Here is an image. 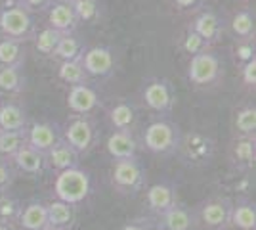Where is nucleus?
<instances>
[{
  "mask_svg": "<svg viewBox=\"0 0 256 230\" xmlns=\"http://www.w3.org/2000/svg\"><path fill=\"white\" fill-rule=\"evenodd\" d=\"M0 33L4 39L27 43L36 35V22L29 10H25L18 0H10L0 8Z\"/></svg>",
  "mask_w": 256,
  "mask_h": 230,
  "instance_id": "obj_1",
  "label": "nucleus"
},
{
  "mask_svg": "<svg viewBox=\"0 0 256 230\" xmlns=\"http://www.w3.org/2000/svg\"><path fill=\"white\" fill-rule=\"evenodd\" d=\"M182 140L180 127L168 117L151 121L142 134V144L148 152L155 155H172L178 152Z\"/></svg>",
  "mask_w": 256,
  "mask_h": 230,
  "instance_id": "obj_2",
  "label": "nucleus"
},
{
  "mask_svg": "<svg viewBox=\"0 0 256 230\" xmlns=\"http://www.w3.org/2000/svg\"><path fill=\"white\" fill-rule=\"evenodd\" d=\"M54 194L60 201L78 205L92 194V176L82 167H73L56 175Z\"/></svg>",
  "mask_w": 256,
  "mask_h": 230,
  "instance_id": "obj_3",
  "label": "nucleus"
},
{
  "mask_svg": "<svg viewBox=\"0 0 256 230\" xmlns=\"http://www.w3.org/2000/svg\"><path fill=\"white\" fill-rule=\"evenodd\" d=\"M146 108L159 117H168L176 106V88L166 77H150L144 81L140 90Z\"/></svg>",
  "mask_w": 256,
  "mask_h": 230,
  "instance_id": "obj_4",
  "label": "nucleus"
},
{
  "mask_svg": "<svg viewBox=\"0 0 256 230\" xmlns=\"http://www.w3.org/2000/svg\"><path fill=\"white\" fill-rule=\"evenodd\" d=\"M62 138L82 157L94 150L100 140V131L90 115H73L62 127Z\"/></svg>",
  "mask_w": 256,
  "mask_h": 230,
  "instance_id": "obj_5",
  "label": "nucleus"
},
{
  "mask_svg": "<svg viewBox=\"0 0 256 230\" xmlns=\"http://www.w3.org/2000/svg\"><path fill=\"white\" fill-rule=\"evenodd\" d=\"M148 180L146 167L138 157L132 159H118L111 169V186L120 196H136L144 190Z\"/></svg>",
  "mask_w": 256,
  "mask_h": 230,
  "instance_id": "obj_6",
  "label": "nucleus"
},
{
  "mask_svg": "<svg viewBox=\"0 0 256 230\" xmlns=\"http://www.w3.org/2000/svg\"><path fill=\"white\" fill-rule=\"evenodd\" d=\"M224 75V64L222 58L214 52L212 48L204 50L201 54L190 58L188 64V81L195 87L203 88L216 85Z\"/></svg>",
  "mask_w": 256,
  "mask_h": 230,
  "instance_id": "obj_7",
  "label": "nucleus"
},
{
  "mask_svg": "<svg viewBox=\"0 0 256 230\" xmlns=\"http://www.w3.org/2000/svg\"><path fill=\"white\" fill-rule=\"evenodd\" d=\"M234 199L228 196H212L193 211L197 226L206 230H228L232 226Z\"/></svg>",
  "mask_w": 256,
  "mask_h": 230,
  "instance_id": "obj_8",
  "label": "nucleus"
},
{
  "mask_svg": "<svg viewBox=\"0 0 256 230\" xmlns=\"http://www.w3.org/2000/svg\"><path fill=\"white\" fill-rule=\"evenodd\" d=\"M182 159L192 167H204L214 159L216 153V142L208 134H203L199 131H192L188 134H182L180 148L178 152Z\"/></svg>",
  "mask_w": 256,
  "mask_h": 230,
  "instance_id": "obj_9",
  "label": "nucleus"
},
{
  "mask_svg": "<svg viewBox=\"0 0 256 230\" xmlns=\"http://www.w3.org/2000/svg\"><path fill=\"white\" fill-rule=\"evenodd\" d=\"M86 75L94 79H109L117 71V50L113 46H92L82 56Z\"/></svg>",
  "mask_w": 256,
  "mask_h": 230,
  "instance_id": "obj_10",
  "label": "nucleus"
},
{
  "mask_svg": "<svg viewBox=\"0 0 256 230\" xmlns=\"http://www.w3.org/2000/svg\"><path fill=\"white\" fill-rule=\"evenodd\" d=\"M102 106H104L102 96H100V92L90 83L69 87L67 108H69V111H73L75 115H90V113L100 110Z\"/></svg>",
  "mask_w": 256,
  "mask_h": 230,
  "instance_id": "obj_11",
  "label": "nucleus"
},
{
  "mask_svg": "<svg viewBox=\"0 0 256 230\" xmlns=\"http://www.w3.org/2000/svg\"><path fill=\"white\" fill-rule=\"evenodd\" d=\"M190 29H193L203 41H206V43L212 46L224 35L226 20L218 12H214L212 8H204V10H201L193 18V22L190 23Z\"/></svg>",
  "mask_w": 256,
  "mask_h": 230,
  "instance_id": "obj_12",
  "label": "nucleus"
},
{
  "mask_svg": "<svg viewBox=\"0 0 256 230\" xmlns=\"http://www.w3.org/2000/svg\"><path fill=\"white\" fill-rule=\"evenodd\" d=\"M176 203H178V190H176V184L170 180H159L151 184L146 192V205L155 217L162 215Z\"/></svg>",
  "mask_w": 256,
  "mask_h": 230,
  "instance_id": "obj_13",
  "label": "nucleus"
},
{
  "mask_svg": "<svg viewBox=\"0 0 256 230\" xmlns=\"http://www.w3.org/2000/svg\"><path fill=\"white\" fill-rule=\"evenodd\" d=\"M62 138V127L52 121H36L27 127V144L38 153H46Z\"/></svg>",
  "mask_w": 256,
  "mask_h": 230,
  "instance_id": "obj_14",
  "label": "nucleus"
},
{
  "mask_svg": "<svg viewBox=\"0 0 256 230\" xmlns=\"http://www.w3.org/2000/svg\"><path fill=\"white\" fill-rule=\"evenodd\" d=\"M153 228L157 230H195L197 220L193 215V209L176 203L174 207L164 211L153 220Z\"/></svg>",
  "mask_w": 256,
  "mask_h": 230,
  "instance_id": "obj_15",
  "label": "nucleus"
},
{
  "mask_svg": "<svg viewBox=\"0 0 256 230\" xmlns=\"http://www.w3.org/2000/svg\"><path fill=\"white\" fill-rule=\"evenodd\" d=\"M107 117L113 127V131H134V127L138 125V108L132 100L120 98L117 100L109 110H107Z\"/></svg>",
  "mask_w": 256,
  "mask_h": 230,
  "instance_id": "obj_16",
  "label": "nucleus"
},
{
  "mask_svg": "<svg viewBox=\"0 0 256 230\" xmlns=\"http://www.w3.org/2000/svg\"><path fill=\"white\" fill-rule=\"evenodd\" d=\"M48 27L60 31L62 35H75L78 20H76L71 2H65V0L54 2L48 10Z\"/></svg>",
  "mask_w": 256,
  "mask_h": 230,
  "instance_id": "obj_17",
  "label": "nucleus"
},
{
  "mask_svg": "<svg viewBox=\"0 0 256 230\" xmlns=\"http://www.w3.org/2000/svg\"><path fill=\"white\" fill-rule=\"evenodd\" d=\"M44 163H46V167H50L52 171H56V175H58V173L67 171V169L80 167V155L65 142L64 138H60L52 146V150L44 155Z\"/></svg>",
  "mask_w": 256,
  "mask_h": 230,
  "instance_id": "obj_18",
  "label": "nucleus"
},
{
  "mask_svg": "<svg viewBox=\"0 0 256 230\" xmlns=\"http://www.w3.org/2000/svg\"><path fill=\"white\" fill-rule=\"evenodd\" d=\"M256 161V138L239 136L230 146V163L237 171H250Z\"/></svg>",
  "mask_w": 256,
  "mask_h": 230,
  "instance_id": "obj_19",
  "label": "nucleus"
},
{
  "mask_svg": "<svg viewBox=\"0 0 256 230\" xmlns=\"http://www.w3.org/2000/svg\"><path fill=\"white\" fill-rule=\"evenodd\" d=\"M106 150L113 161L132 159L138 153V142L130 131H113L107 136Z\"/></svg>",
  "mask_w": 256,
  "mask_h": 230,
  "instance_id": "obj_20",
  "label": "nucleus"
},
{
  "mask_svg": "<svg viewBox=\"0 0 256 230\" xmlns=\"http://www.w3.org/2000/svg\"><path fill=\"white\" fill-rule=\"evenodd\" d=\"M48 215V228L54 230H73L76 224V205L54 199L46 205Z\"/></svg>",
  "mask_w": 256,
  "mask_h": 230,
  "instance_id": "obj_21",
  "label": "nucleus"
},
{
  "mask_svg": "<svg viewBox=\"0 0 256 230\" xmlns=\"http://www.w3.org/2000/svg\"><path fill=\"white\" fill-rule=\"evenodd\" d=\"M12 165L16 167V171H22L23 175L29 176H38L44 173L46 163H44V155L32 150L29 144H25L22 150L14 153L10 157Z\"/></svg>",
  "mask_w": 256,
  "mask_h": 230,
  "instance_id": "obj_22",
  "label": "nucleus"
},
{
  "mask_svg": "<svg viewBox=\"0 0 256 230\" xmlns=\"http://www.w3.org/2000/svg\"><path fill=\"white\" fill-rule=\"evenodd\" d=\"M29 127L27 110L18 102H0V131H23Z\"/></svg>",
  "mask_w": 256,
  "mask_h": 230,
  "instance_id": "obj_23",
  "label": "nucleus"
},
{
  "mask_svg": "<svg viewBox=\"0 0 256 230\" xmlns=\"http://www.w3.org/2000/svg\"><path fill=\"white\" fill-rule=\"evenodd\" d=\"M25 66H0V94H22L27 88Z\"/></svg>",
  "mask_w": 256,
  "mask_h": 230,
  "instance_id": "obj_24",
  "label": "nucleus"
},
{
  "mask_svg": "<svg viewBox=\"0 0 256 230\" xmlns=\"http://www.w3.org/2000/svg\"><path fill=\"white\" fill-rule=\"evenodd\" d=\"M232 226L239 230L256 228V203L248 197H239L232 209Z\"/></svg>",
  "mask_w": 256,
  "mask_h": 230,
  "instance_id": "obj_25",
  "label": "nucleus"
},
{
  "mask_svg": "<svg viewBox=\"0 0 256 230\" xmlns=\"http://www.w3.org/2000/svg\"><path fill=\"white\" fill-rule=\"evenodd\" d=\"M18 224H20L23 230H44V228H48L46 205L40 203V201H29L27 205H23Z\"/></svg>",
  "mask_w": 256,
  "mask_h": 230,
  "instance_id": "obj_26",
  "label": "nucleus"
},
{
  "mask_svg": "<svg viewBox=\"0 0 256 230\" xmlns=\"http://www.w3.org/2000/svg\"><path fill=\"white\" fill-rule=\"evenodd\" d=\"M232 33L237 37V41H254L256 23H254V12L250 8H243L235 14L230 22Z\"/></svg>",
  "mask_w": 256,
  "mask_h": 230,
  "instance_id": "obj_27",
  "label": "nucleus"
},
{
  "mask_svg": "<svg viewBox=\"0 0 256 230\" xmlns=\"http://www.w3.org/2000/svg\"><path fill=\"white\" fill-rule=\"evenodd\" d=\"M88 50L86 43L76 37V35H65L62 43L58 44L54 58H58L60 62H73V60H82L84 52Z\"/></svg>",
  "mask_w": 256,
  "mask_h": 230,
  "instance_id": "obj_28",
  "label": "nucleus"
},
{
  "mask_svg": "<svg viewBox=\"0 0 256 230\" xmlns=\"http://www.w3.org/2000/svg\"><path fill=\"white\" fill-rule=\"evenodd\" d=\"M27 48L23 43L12 39H0V66H25Z\"/></svg>",
  "mask_w": 256,
  "mask_h": 230,
  "instance_id": "obj_29",
  "label": "nucleus"
},
{
  "mask_svg": "<svg viewBox=\"0 0 256 230\" xmlns=\"http://www.w3.org/2000/svg\"><path fill=\"white\" fill-rule=\"evenodd\" d=\"M58 77L60 81H64L65 85L75 87V85H84L88 83L90 77L86 75L82 60H73V62H62L58 67Z\"/></svg>",
  "mask_w": 256,
  "mask_h": 230,
  "instance_id": "obj_30",
  "label": "nucleus"
},
{
  "mask_svg": "<svg viewBox=\"0 0 256 230\" xmlns=\"http://www.w3.org/2000/svg\"><path fill=\"white\" fill-rule=\"evenodd\" d=\"M78 23H96L104 14L102 0H71Z\"/></svg>",
  "mask_w": 256,
  "mask_h": 230,
  "instance_id": "obj_31",
  "label": "nucleus"
},
{
  "mask_svg": "<svg viewBox=\"0 0 256 230\" xmlns=\"http://www.w3.org/2000/svg\"><path fill=\"white\" fill-rule=\"evenodd\" d=\"M65 35H62L60 31H56L52 27H44L42 31L34 35V48L36 52L42 56H48V58H54V52L58 48V44L62 43Z\"/></svg>",
  "mask_w": 256,
  "mask_h": 230,
  "instance_id": "obj_32",
  "label": "nucleus"
},
{
  "mask_svg": "<svg viewBox=\"0 0 256 230\" xmlns=\"http://www.w3.org/2000/svg\"><path fill=\"white\" fill-rule=\"evenodd\" d=\"M27 144V129L23 131H0V157L10 159L18 150Z\"/></svg>",
  "mask_w": 256,
  "mask_h": 230,
  "instance_id": "obj_33",
  "label": "nucleus"
},
{
  "mask_svg": "<svg viewBox=\"0 0 256 230\" xmlns=\"http://www.w3.org/2000/svg\"><path fill=\"white\" fill-rule=\"evenodd\" d=\"M22 201L18 197H14L10 192L0 194V224H8L12 226L14 222L20 220L22 215Z\"/></svg>",
  "mask_w": 256,
  "mask_h": 230,
  "instance_id": "obj_34",
  "label": "nucleus"
},
{
  "mask_svg": "<svg viewBox=\"0 0 256 230\" xmlns=\"http://www.w3.org/2000/svg\"><path fill=\"white\" fill-rule=\"evenodd\" d=\"M235 131L239 136H254L256 131V108L254 104H246L235 113Z\"/></svg>",
  "mask_w": 256,
  "mask_h": 230,
  "instance_id": "obj_35",
  "label": "nucleus"
},
{
  "mask_svg": "<svg viewBox=\"0 0 256 230\" xmlns=\"http://www.w3.org/2000/svg\"><path fill=\"white\" fill-rule=\"evenodd\" d=\"M208 48H212V46L206 43V41H203L199 35L193 31V29L188 27V31H186L184 39H182V50H184L186 54L195 56V54L204 52V50H208Z\"/></svg>",
  "mask_w": 256,
  "mask_h": 230,
  "instance_id": "obj_36",
  "label": "nucleus"
},
{
  "mask_svg": "<svg viewBox=\"0 0 256 230\" xmlns=\"http://www.w3.org/2000/svg\"><path fill=\"white\" fill-rule=\"evenodd\" d=\"M16 167L12 165L8 157H0V194L8 192L12 184L16 182Z\"/></svg>",
  "mask_w": 256,
  "mask_h": 230,
  "instance_id": "obj_37",
  "label": "nucleus"
},
{
  "mask_svg": "<svg viewBox=\"0 0 256 230\" xmlns=\"http://www.w3.org/2000/svg\"><path fill=\"white\" fill-rule=\"evenodd\" d=\"M234 56L235 60L239 62V67L246 64V62H250L252 58H256V46H254V41H237L234 48Z\"/></svg>",
  "mask_w": 256,
  "mask_h": 230,
  "instance_id": "obj_38",
  "label": "nucleus"
},
{
  "mask_svg": "<svg viewBox=\"0 0 256 230\" xmlns=\"http://www.w3.org/2000/svg\"><path fill=\"white\" fill-rule=\"evenodd\" d=\"M25 10H29L34 16V14H42V12H48L50 6H52L56 0H18Z\"/></svg>",
  "mask_w": 256,
  "mask_h": 230,
  "instance_id": "obj_39",
  "label": "nucleus"
},
{
  "mask_svg": "<svg viewBox=\"0 0 256 230\" xmlns=\"http://www.w3.org/2000/svg\"><path fill=\"white\" fill-rule=\"evenodd\" d=\"M241 79L245 83V87L254 88L256 85V58H252L250 62H246L241 66Z\"/></svg>",
  "mask_w": 256,
  "mask_h": 230,
  "instance_id": "obj_40",
  "label": "nucleus"
},
{
  "mask_svg": "<svg viewBox=\"0 0 256 230\" xmlns=\"http://www.w3.org/2000/svg\"><path fill=\"white\" fill-rule=\"evenodd\" d=\"M120 230H153V220L151 219H136L128 220Z\"/></svg>",
  "mask_w": 256,
  "mask_h": 230,
  "instance_id": "obj_41",
  "label": "nucleus"
},
{
  "mask_svg": "<svg viewBox=\"0 0 256 230\" xmlns=\"http://www.w3.org/2000/svg\"><path fill=\"white\" fill-rule=\"evenodd\" d=\"M180 10H197L201 4H203V0H172Z\"/></svg>",
  "mask_w": 256,
  "mask_h": 230,
  "instance_id": "obj_42",
  "label": "nucleus"
},
{
  "mask_svg": "<svg viewBox=\"0 0 256 230\" xmlns=\"http://www.w3.org/2000/svg\"><path fill=\"white\" fill-rule=\"evenodd\" d=\"M0 230H16L14 226H8V224H0Z\"/></svg>",
  "mask_w": 256,
  "mask_h": 230,
  "instance_id": "obj_43",
  "label": "nucleus"
},
{
  "mask_svg": "<svg viewBox=\"0 0 256 230\" xmlns=\"http://www.w3.org/2000/svg\"><path fill=\"white\" fill-rule=\"evenodd\" d=\"M44 230H54V228H44Z\"/></svg>",
  "mask_w": 256,
  "mask_h": 230,
  "instance_id": "obj_44",
  "label": "nucleus"
},
{
  "mask_svg": "<svg viewBox=\"0 0 256 230\" xmlns=\"http://www.w3.org/2000/svg\"><path fill=\"white\" fill-rule=\"evenodd\" d=\"M65 2H71V0H65Z\"/></svg>",
  "mask_w": 256,
  "mask_h": 230,
  "instance_id": "obj_45",
  "label": "nucleus"
},
{
  "mask_svg": "<svg viewBox=\"0 0 256 230\" xmlns=\"http://www.w3.org/2000/svg\"><path fill=\"white\" fill-rule=\"evenodd\" d=\"M0 102H2V100H0Z\"/></svg>",
  "mask_w": 256,
  "mask_h": 230,
  "instance_id": "obj_46",
  "label": "nucleus"
}]
</instances>
